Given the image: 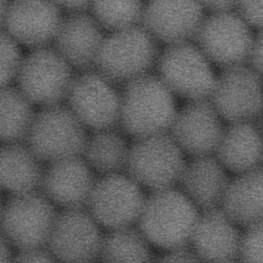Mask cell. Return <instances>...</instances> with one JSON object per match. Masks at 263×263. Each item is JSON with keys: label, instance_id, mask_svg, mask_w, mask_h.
I'll return each mask as SVG.
<instances>
[{"label": "cell", "instance_id": "8992f818", "mask_svg": "<svg viewBox=\"0 0 263 263\" xmlns=\"http://www.w3.org/2000/svg\"><path fill=\"white\" fill-rule=\"evenodd\" d=\"M57 213L40 190L10 195L3 204L0 233L18 251L43 248Z\"/></svg>", "mask_w": 263, "mask_h": 263}, {"label": "cell", "instance_id": "e0dca14e", "mask_svg": "<svg viewBox=\"0 0 263 263\" xmlns=\"http://www.w3.org/2000/svg\"><path fill=\"white\" fill-rule=\"evenodd\" d=\"M97 179L83 156L49 164L40 190L62 210L86 208Z\"/></svg>", "mask_w": 263, "mask_h": 263}, {"label": "cell", "instance_id": "277c9868", "mask_svg": "<svg viewBox=\"0 0 263 263\" xmlns=\"http://www.w3.org/2000/svg\"><path fill=\"white\" fill-rule=\"evenodd\" d=\"M87 129L66 105L35 112L26 144L43 164L83 156Z\"/></svg>", "mask_w": 263, "mask_h": 263}, {"label": "cell", "instance_id": "4316f807", "mask_svg": "<svg viewBox=\"0 0 263 263\" xmlns=\"http://www.w3.org/2000/svg\"><path fill=\"white\" fill-rule=\"evenodd\" d=\"M142 0H92L90 8L102 29L114 32L140 23Z\"/></svg>", "mask_w": 263, "mask_h": 263}, {"label": "cell", "instance_id": "5bb4252c", "mask_svg": "<svg viewBox=\"0 0 263 263\" xmlns=\"http://www.w3.org/2000/svg\"><path fill=\"white\" fill-rule=\"evenodd\" d=\"M205 12L196 0H149L144 5L140 25L167 46L190 43L196 39Z\"/></svg>", "mask_w": 263, "mask_h": 263}, {"label": "cell", "instance_id": "74e56055", "mask_svg": "<svg viewBox=\"0 0 263 263\" xmlns=\"http://www.w3.org/2000/svg\"><path fill=\"white\" fill-rule=\"evenodd\" d=\"M3 204H4V202L2 197V191L0 190V216H1L2 210H3Z\"/></svg>", "mask_w": 263, "mask_h": 263}, {"label": "cell", "instance_id": "7a4b0ae2", "mask_svg": "<svg viewBox=\"0 0 263 263\" xmlns=\"http://www.w3.org/2000/svg\"><path fill=\"white\" fill-rule=\"evenodd\" d=\"M200 211L176 188L150 193L137 222L153 247L167 251L190 246Z\"/></svg>", "mask_w": 263, "mask_h": 263}, {"label": "cell", "instance_id": "8d00e7d4", "mask_svg": "<svg viewBox=\"0 0 263 263\" xmlns=\"http://www.w3.org/2000/svg\"><path fill=\"white\" fill-rule=\"evenodd\" d=\"M9 0H0V30H3L4 27L5 18Z\"/></svg>", "mask_w": 263, "mask_h": 263}, {"label": "cell", "instance_id": "ac0fdd59", "mask_svg": "<svg viewBox=\"0 0 263 263\" xmlns=\"http://www.w3.org/2000/svg\"><path fill=\"white\" fill-rule=\"evenodd\" d=\"M92 15L72 12L63 17L54 45L57 52L80 72L94 70L105 37Z\"/></svg>", "mask_w": 263, "mask_h": 263}, {"label": "cell", "instance_id": "7402d4cb", "mask_svg": "<svg viewBox=\"0 0 263 263\" xmlns=\"http://www.w3.org/2000/svg\"><path fill=\"white\" fill-rule=\"evenodd\" d=\"M214 156L227 172L242 174L262 163V132L251 123L224 128Z\"/></svg>", "mask_w": 263, "mask_h": 263}, {"label": "cell", "instance_id": "4fadbf2b", "mask_svg": "<svg viewBox=\"0 0 263 263\" xmlns=\"http://www.w3.org/2000/svg\"><path fill=\"white\" fill-rule=\"evenodd\" d=\"M103 237L86 208L67 209L57 213L46 246L60 263H95Z\"/></svg>", "mask_w": 263, "mask_h": 263}, {"label": "cell", "instance_id": "d6a6232c", "mask_svg": "<svg viewBox=\"0 0 263 263\" xmlns=\"http://www.w3.org/2000/svg\"><path fill=\"white\" fill-rule=\"evenodd\" d=\"M248 64L263 78V29L255 34Z\"/></svg>", "mask_w": 263, "mask_h": 263}, {"label": "cell", "instance_id": "83f0119b", "mask_svg": "<svg viewBox=\"0 0 263 263\" xmlns=\"http://www.w3.org/2000/svg\"><path fill=\"white\" fill-rule=\"evenodd\" d=\"M23 58L21 46L4 29L0 30V88L15 82Z\"/></svg>", "mask_w": 263, "mask_h": 263}, {"label": "cell", "instance_id": "52a82bcc", "mask_svg": "<svg viewBox=\"0 0 263 263\" xmlns=\"http://www.w3.org/2000/svg\"><path fill=\"white\" fill-rule=\"evenodd\" d=\"M156 63L158 77L176 98L186 102L210 100L217 76L196 44L167 46Z\"/></svg>", "mask_w": 263, "mask_h": 263}, {"label": "cell", "instance_id": "9c48e42d", "mask_svg": "<svg viewBox=\"0 0 263 263\" xmlns=\"http://www.w3.org/2000/svg\"><path fill=\"white\" fill-rule=\"evenodd\" d=\"M210 100L229 124L256 125L263 119V78L248 63L222 69Z\"/></svg>", "mask_w": 263, "mask_h": 263}, {"label": "cell", "instance_id": "484cf974", "mask_svg": "<svg viewBox=\"0 0 263 263\" xmlns=\"http://www.w3.org/2000/svg\"><path fill=\"white\" fill-rule=\"evenodd\" d=\"M153 246L134 227L109 231L103 237V263H153Z\"/></svg>", "mask_w": 263, "mask_h": 263}, {"label": "cell", "instance_id": "30bf717a", "mask_svg": "<svg viewBox=\"0 0 263 263\" xmlns=\"http://www.w3.org/2000/svg\"><path fill=\"white\" fill-rule=\"evenodd\" d=\"M256 32L236 10L205 15L196 46L213 66L222 69L248 63Z\"/></svg>", "mask_w": 263, "mask_h": 263}, {"label": "cell", "instance_id": "8fae6325", "mask_svg": "<svg viewBox=\"0 0 263 263\" xmlns=\"http://www.w3.org/2000/svg\"><path fill=\"white\" fill-rule=\"evenodd\" d=\"M145 199L130 176L116 173L97 179L86 209L102 229L112 231L137 224Z\"/></svg>", "mask_w": 263, "mask_h": 263}, {"label": "cell", "instance_id": "7c38bea8", "mask_svg": "<svg viewBox=\"0 0 263 263\" xmlns=\"http://www.w3.org/2000/svg\"><path fill=\"white\" fill-rule=\"evenodd\" d=\"M66 102L87 130L94 133L120 126L121 93L96 69L75 76Z\"/></svg>", "mask_w": 263, "mask_h": 263}, {"label": "cell", "instance_id": "ffe728a7", "mask_svg": "<svg viewBox=\"0 0 263 263\" xmlns=\"http://www.w3.org/2000/svg\"><path fill=\"white\" fill-rule=\"evenodd\" d=\"M215 156L187 161L178 185L200 212L219 208L229 179Z\"/></svg>", "mask_w": 263, "mask_h": 263}, {"label": "cell", "instance_id": "603a6c76", "mask_svg": "<svg viewBox=\"0 0 263 263\" xmlns=\"http://www.w3.org/2000/svg\"><path fill=\"white\" fill-rule=\"evenodd\" d=\"M45 168L26 142L0 145V190L10 195L40 190Z\"/></svg>", "mask_w": 263, "mask_h": 263}, {"label": "cell", "instance_id": "f35d334b", "mask_svg": "<svg viewBox=\"0 0 263 263\" xmlns=\"http://www.w3.org/2000/svg\"><path fill=\"white\" fill-rule=\"evenodd\" d=\"M222 263H242L239 259H235V260L229 261V262H225Z\"/></svg>", "mask_w": 263, "mask_h": 263}, {"label": "cell", "instance_id": "44dd1931", "mask_svg": "<svg viewBox=\"0 0 263 263\" xmlns=\"http://www.w3.org/2000/svg\"><path fill=\"white\" fill-rule=\"evenodd\" d=\"M219 208L244 230L263 220V167L230 179Z\"/></svg>", "mask_w": 263, "mask_h": 263}, {"label": "cell", "instance_id": "d6986e66", "mask_svg": "<svg viewBox=\"0 0 263 263\" xmlns=\"http://www.w3.org/2000/svg\"><path fill=\"white\" fill-rule=\"evenodd\" d=\"M242 233L220 208L200 212L190 247L205 263L235 260L239 257Z\"/></svg>", "mask_w": 263, "mask_h": 263}, {"label": "cell", "instance_id": "d4e9b609", "mask_svg": "<svg viewBox=\"0 0 263 263\" xmlns=\"http://www.w3.org/2000/svg\"><path fill=\"white\" fill-rule=\"evenodd\" d=\"M35 114V106L18 88H0V143L26 142Z\"/></svg>", "mask_w": 263, "mask_h": 263}, {"label": "cell", "instance_id": "d590c367", "mask_svg": "<svg viewBox=\"0 0 263 263\" xmlns=\"http://www.w3.org/2000/svg\"><path fill=\"white\" fill-rule=\"evenodd\" d=\"M12 248L7 239L0 233V263H12L14 257Z\"/></svg>", "mask_w": 263, "mask_h": 263}, {"label": "cell", "instance_id": "ba28073f", "mask_svg": "<svg viewBox=\"0 0 263 263\" xmlns=\"http://www.w3.org/2000/svg\"><path fill=\"white\" fill-rule=\"evenodd\" d=\"M74 78L70 65L49 46L24 55L15 83L30 103L42 109L63 104Z\"/></svg>", "mask_w": 263, "mask_h": 263}, {"label": "cell", "instance_id": "f546056e", "mask_svg": "<svg viewBox=\"0 0 263 263\" xmlns=\"http://www.w3.org/2000/svg\"><path fill=\"white\" fill-rule=\"evenodd\" d=\"M236 12L255 31L263 29V0H237Z\"/></svg>", "mask_w": 263, "mask_h": 263}, {"label": "cell", "instance_id": "f1b7e54d", "mask_svg": "<svg viewBox=\"0 0 263 263\" xmlns=\"http://www.w3.org/2000/svg\"><path fill=\"white\" fill-rule=\"evenodd\" d=\"M238 259L242 263H263V220L242 230Z\"/></svg>", "mask_w": 263, "mask_h": 263}, {"label": "cell", "instance_id": "3957f363", "mask_svg": "<svg viewBox=\"0 0 263 263\" xmlns=\"http://www.w3.org/2000/svg\"><path fill=\"white\" fill-rule=\"evenodd\" d=\"M158 57L156 40L139 24L105 37L95 69L116 86H124L149 73Z\"/></svg>", "mask_w": 263, "mask_h": 263}, {"label": "cell", "instance_id": "5b68a950", "mask_svg": "<svg viewBox=\"0 0 263 263\" xmlns=\"http://www.w3.org/2000/svg\"><path fill=\"white\" fill-rule=\"evenodd\" d=\"M185 155L170 133L134 140L126 174L151 193L176 188L186 164Z\"/></svg>", "mask_w": 263, "mask_h": 263}, {"label": "cell", "instance_id": "e575fe53", "mask_svg": "<svg viewBox=\"0 0 263 263\" xmlns=\"http://www.w3.org/2000/svg\"><path fill=\"white\" fill-rule=\"evenodd\" d=\"M60 9L72 12H86L90 8L92 0H51Z\"/></svg>", "mask_w": 263, "mask_h": 263}, {"label": "cell", "instance_id": "cb8c5ba5", "mask_svg": "<svg viewBox=\"0 0 263 263\" xmlns=\"http://www.w3.org/2000/svg\"><path fill=\"white\" fill-rule=\"evenodd\" d=\"M130 145L124 133L117 129L94 132L88 137L83 158L100 176L126 170Z\"/></svg>", "mask_w": 263, "mask_h": 263}, {"label": "cell", "instance_id": "ab89813d", "mask_svg": "<svg viewBox=\"0 0 263 263\" xmlns=\"http://www.w3.org/2000/svg\"><path fill=\"white\" fill-rule=\"evenodd\" d=\"M262 164H263V132H262Z\"/></svg>", "mask_w": 263, "mask_h": 263}, {"label": "cell", "instance_id": "6da1fadb", "mask_svg": "<svg viewBox=\"0 0 263 263\" xmlns=\"http://www.w3.org/2000/svg\"><path fill=\"white\" fill-rule=\"evenodd\" d=\"M123 87L120 125L126 136L138 140L170 133L179 109L158 75L149 72Z\"/></svg>", "mask_w": 263, "mask_h": 263}, {"label": "cell", "instance_id": "836d02e7", "mask_svg": "<svg viewBox=\"0 0 263 263\" xmlns=\"http://www.w3.org/2000/svg\"><path fill=\"white\" fill-rule=\"evenodd\" d=\"M205 11L213 12L232 11L236 9L237 0H196Z\"/></svg>", "mask_w": 263, "mask_h": 263}, {"label": "cell", "instance_id": "4dcf8cb0", "mask_svg": "<svg viewBox=\"0 0 263 263\" xmlns=\"http://www.w3.org/2000/svg\"><path fill=\"white\" fill-rule=\"evenodd\" d=\"M153 263H205L190 246L164 251Z\"/></svg>", "mask_w": 263, "mask_h": 263}, {"label": "cell", "instance_id": "1f68e13d", "mask_svg": "<svg viewBox=\"0 0 263 263\" xmlns=\"http://www.w3.org/2000/svg\"><path fill=\"white\" fill-rule=\"evenodd\" d=\"M12 263H60L51 254L47 249H34V250L18 251L15 255Z\"/></svg>", "mask_w": 263, "mask_h": 263}, {"label": "cell", "instance_id": "9a60e30c", "mask_svg": "<svg viewBox=\"0 0 263 263\" xmlns=\"http://www.w3.org/2000/svg\"><path fill=\"white\" fill-rule=\"evenodd\" d=\"M63 17L51 0H9L3 29L29 51L54 43Z\"/></svg>", "mask_w": 263, "mask_h": 263}, {"label": "cell", "instance_id": "2e32d148", "mask_svg": "<svg viewBox=\"0 0 263 263\" xmlns=\"http://www.w3.org/2000/svg\"><path fill=\"white\" fill-rule=\"evenodd\" d=\"M210 100L186 102L178 109L170 133L185 156H214L224 127Z\"/></svg>", "mask_w": 263, "mask_h": 263}]
</instances>
